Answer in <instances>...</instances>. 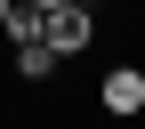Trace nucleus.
Returning a JSON list of instances; mask_svg holds the SVG:
<instances>
[{
  "mask_svg": "<svg viewBox=\"0 0 145 129\" xmlns=\"http://www.w3.org/2000/svg\"><path fill=\"white\" fill-rule=\"evenodd\" d=\"M40 41L57 48V57H81V48L97 41V8H89V0H65V8H48V16H40Z\"/></svg>",
  "mask_w": 145,
  "mask_h": 129,
  "instance_id": "f257e3e1",
  "label": "nucleus"
},
{
  "mask_svg": "<svg viewBox=\"0 0 145 129\" xmlns=\"http://www.w3.org/2000/svg\"><path fill=\"white\" fill-rule=\"evenodd\" d=\"M97 105H105L113 121H137V113H145V65H105Z\"/></svg>",
  "mask_w": 145,
  "mask_h": 129,
  "instance_id": "f03ea898",
  "label": "nucleus"
},
{
  "mask_svg": "<svg viewBox=\"0 0 145 129\" xmlns=\"http://www.w3.org/2000/svg\"><path fill=\"white\" fill-rule=\"evenodd\" d=\"M0 41H8V48H32V41H40V8H32V0H16V8H8V32H0Z\"/></svg>",
  "mask_w": 145,
  "mask_h": 129,
  "instance_id": "7ed1b4c3",
  "label": "nucleus"
},
{
  "mask_svg": "<svg viewBox=\"0 0 145 129\" xmlns=\"http://www.w3.org/2000/svg\"><path fill=\"white\" fill-rule=\"evenodd\" d=\"M57 65H65V57H57L48 41H32V48H16V73H24V81H48Z\"/></svg>",
  "mask_w": 145,
  "mask_h": 129,
  "instance_id": "20e7f679",
  "label": "nucleus"
},
{
  "mask_svg": "<svg viewBox=\"0 0 145 129\" xmlns=\"http://www.w3.org/2000/svg\"><path fill=\"white\" fill-rule=\"evenodd\" d=\"M8 8H16V0H0V32H8Z\"/></svg>",
  "mask_w": 145,
  "mask_h": 129,
  "instance_id": "39448f33",
  "label": "nucleus"
},
{
  "mask_svg": "<svg viewBox=\"0 0 145 129\" xmlns=\"http://www.w3.org/2000/svg\"><path fill=\"white\" fill-rule=\"evenodd\" d=\"M32 8H40V16H48V8H65V0H32Z\"/></svg>",
  "mask_w": 145,
  "mask_h": 129,
  "instance_id": "423d86ee",
  "label": "nucleus"
}]
</instances>
